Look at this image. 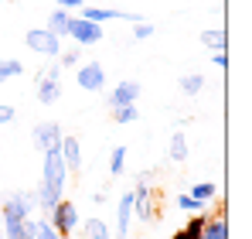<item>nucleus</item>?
<instances>
[{
  "label": "nucleus",
  "instance_id": "1",
  "mask_svg": "<svg viewBox=\"0 0 252 239\" xmlns=\"http://www.w3.org/2000/svg\"><path fill=\"white\" fill-rule=\"evenodd\" d=\"M65 185H68V167L58 151H48L44 154V171H41V188L34 192L38 195V205L44 212H51L58 201L65 199Z\"/></svg>",
  "mask_w": 252,
  "mask_h": 239
},
{
  "label": "nucleus",
  "instance_id": "2",
  "mask_svg": "<svg viewBox=\"0 0 252 239\" xmlns=\"http://www.w3.org/2000/svg\"><path fill=\"white\" fill-rule=\"evenodd\" d=\"M150 178H154V171H143V174L136 178V188H133V215H136L140 222H154V219L160 215L157 195H154V188H150Z\"/></svg>",
  "mask_w": 252,
  "mask_h": 239
},
{
  "label": "nucleus",
  "instance_id": "3",
  "mask_svg": "<svg viewBox=\"0 0 252 239\" xmlns=\"http://www.w3.org/2000/svg\"><path fill=\"white\" fill-rule=\"evenodd\" d=\"M48 226H51L62 239L75 236V233H79V226H82V215H79L75 201H65V199L58 201V205L48 212Z\"/></svg>",
  "mask_w": 252,
  "mask_h": 239
},
{
  "label": "nucleus",
  "instance_id": "4",
  "mask_svg": "<svg viewBox=\"0 0 252 239\" xmlns=\"http://www.w3.org/2000/svg\"><path fill=\"white\" fill-rule=\"evenodd\" d=\"M24 44H28L34 55H44V58H58V55H62V38L51 35L48 28H31V31L24 35Z\"/></svg>",
  "mask_w": 252,
  "mask_h": 239
},
{
  "label": "nucleus",
  "instance_id": "5",
  "mask_svg": "<svg viewBox=\"0 0 252 239\" xmlns=\"http://www.w3.org/2000/svg\"><path fill=\"white\" fill-rule=\"evenodd\" d=\"M34 92H38V103L41 106H55L62 99V65H51L48 72H41Z\"/></svg>",
  "mask_w": 252,
  "mask_h": 239
},
{
  "label": "nucleus",
  "instance_id": "6",
  "mask_svg": "<svg viewBox=\"0 0 252 239\" xmlns=\"http://www.w3.org/2000/svg\"><path fill=\"white\" fill-rule=\"evenodd\" d=\"M65 38H72L79 48H85V44H99V41H102V24H92V21L79 17V14H72L68 35H65Z\"/></svg>",
  "mask_w": 252,
  "mask_h": 239
},
{
  "label": "nucleus",
  "instance_id": "7",
  "mask_svg": "<svg viewBox=\"0 0 252 239\" xmlns=\"http://www.w3.org/2000/svg\"><path fill=\"white\" fill-rule=\"evenodd\" d=\"M75 85H79L82 92H102V85H106V69H102V62H85V65H79Z\"/></svg>",
  "mask_w": 252,
  "mask_h": 239
},
{
  "label": "nucleus",
  "instance_id": "8",
  "mask_svg": "<svg viewBox=\"0 0 252 239\" xmlns=\"http://www.w3.org/2000/svg\"><path fill=\"white\" fill-rule=\"evenodd\" d=\"M62 137H65V133H62V126H58V123H51V120H48V123H38V126L31 130V140H34V147H38L41 154L58 151Z\"/></svg>",
  "mask_w": 252,
  "mask_h": 239
},
{
  "label": "nucleus",
  "instance_id": "9",
  "mask_svg": "<svg viewBox=\"0 0 252 239\" xmlns=\"http://www.w3.org/2000/svg\"><path fill=\"white\" fill-rule=\"evenodd\" d=\"M140 92H143V89H140L136 79H123L113 92H109V106H113V110H116V106H129V103L140 99Z\"/></svg>",
  "mask_w": 252,
  "mask_h": 239
},
{
  "label": "nucleus",
  "instance_id": "10",
  "mask_svg": "<svg viewBox=\"0 0 252 239\" xmlns=\"http://www.w3.org/2000/svg\"><path fill=\"white\" fill-rule=\"evenodd\" d=\"M58 154L65 160V167H68V174L75 171H82V144L75 140V137H62V144H58Z\"/></svg>",
  "mask_w": 252,
  "mask_h": 239
},
{
  "label": "nucleus",
  "instance_id": "11",
  "mask_svg": "<svg viewBox=\"0 0 252 239\" xmlns=\"http://www.w3.org/2000/svg\"><path fill=\"white\" fill-rule=\"evenodd\" d=\"M129 219H133V192H126L123 199L116 201V229H113V239L129 236Z\"/></svg>",
  "mask_w": 252,
  "mask_h": 239
},
{
  "label": "nucleus",
  "instance_id": "12",
  "mask_svg": "<svg viewBox=\"0 0 252 239\" xmlns=\"http://www.w3.org/2000/svg\"><path fill=\"white\" fill-rule=\"evenodd\" d=\"M201 239H228V222H225V208H218L215 215L205 219L201 226Z\"/></svg>",
  "mask_w": 252,
  "mask_h": 239
},
{
  "label": "nucleus",
  "instance_id": "13",
  "mask_svg": "<svg viewBox=\"0 0 252 239\" xmlns=\"http://www.w3.org/2000/svg\"><path fill=\"white\" fill-rule=\"evenodd\" d=\"M68 21H72V14L62 10V7H55V10L48 14V31L58 35V38H65V35H68Z\"/></svg>",
  "mask_w": 252,
  "mask_h": 239
},
{
  "label": "nucleus",
  "instance_id": "14",
  "mask_svg": "<svg viewBox=\"0 0 252 239\" xmlns=\"http://www.w3.org/2000/svg\"><path fill=\"white\" fill-rule=\"evenodd\" d=\"M82 239H113V229L102 219H85L82 222Z\"/></svg>",
  "mask_w": 252,
  "mask_h": 239
},
{
  "label": "nucleus",
  "instance_id": "15",
  "mask_svg": "<svg viewBox=\"0 0 252 239\" xmlns=\"http://www.w3.org/2000/svg\"><path fill=\"white\" fill-rule=\"evenodd\" d=\"M201 44H205L208 51H225V48H228V38H225L221 28H208V31H201Z\"/></svg>",
  "mask_w": 252,
  "mask_h": 239
},
{
  "label": "nucleus",
  "instance_id": "16",
  "mask_svg": "<svg viewBox=\"0 0 252 239\" xmlns=\"http://www.w3.org/2000/svg\"><path fill=\"white\" fill-rule=\"evenodd\" d=\"M167 158L174 160V164H184V160H188V140H184V133H181V130H177V133H174V137H170Z\"/></svg>",
  "mask_w": 252,
  "mask_h": 239
},
{
  "label": "nucleus",
  "instance_id": "17",
  "mask_svg": "<svg viewBox=\"0 0 252 239\" xmlns=\"http://www.w3.org/2000/svg\"><path fill=\"white\" fill-rule=\"evenodd\" d=\"M205 219H208L205 212H194V219H191L181 233H174V239H201V226H205Z\"/></svg>",
  "mask_w": 252,
  "mask_h": 239
},
{
  "label": "nucleus",
  "instance_id": "18",
  "mask_svg": "<svg viewBox=\"0 0 252 239\" xmlns=\"http://www.w3.org/2000/svg\"><path fill=\"white\" fill-rule=\"evenodd\" d=\"M188 195H191V199H198L201 205H208V201L218 195V188H215V181H198V185H194Z\"/></svg>",
  "mask_w": 252,
  "mask_h": 239
},
{
  "label": "nucleus",
  "instance_id": "19",
  "mask_svg": "<svg viewBox=\"0 0 252 239\" xmlns=\"http://www.w3.org/2000/svg\"><path fill=\"white\" fill-rule=\"evenodd\" d=\"M123 167H126V147H123V144H116V147L109 151V174H113V178H120V174H123Z\"/></svg>",
  "mask_w": 252,
  "mask_h": 239
},
{
  "label": "nucleus",
  "instance_id": "20",
  "mask_svg": "<svg viewBox=\"0 0 252 239\" xmlns=\"http://www.w3.org/2000/svg\"><path fill=\"white\" fill-rule=\"evenodd\" d=\"M113 120H116L120 126H129V123H136V120H140V110H136V103H129V106H116V110H113Z\"/></svg>",
  "mask_w": 252,
  "mask_h": 239
},
{
  "label": "nucleus",
  "instance_id": "21",
  "mask_svg": "<svg viewBox=\"0 0 252 239\" xmlns=\"http://www.w3.org/2000/svg\"><path fill=\"white\" fill-rule=\"evenodd\" d=\"M0 76H3V82L21 79V76H24V62H21V58H3V62H0Z\"/></svg>",
  "mask_w": 252,
  "mask_h": 239
},
{
  "label": "nucleus",
  "instance_id": "22",
  "mask_svg": "<svg viewBox=\"0 0 252 239\" xmlns=\"http://www.w3.org/2000/svg\"><path fill=\"white\" fill-rule=\"evenodd\" d=\"M201 89H205V76H198V72L181 79V92H184V96H198Z\"/></svg>",
  "mask_w": 252,
  "mask_h": 239
},
{
  "label": "nucleus",
  "instance_id": "23",
  "mask_svg": "<svg viewBox=\"0 0 252 239\" xmlns=\"http://www.w3.org/2000/svg\"><path fill=\"white\" fill-rule=\"evenodd\" d=\"M154 35H157V24L140 21V24H133V35H129V38L133 41H147V38H154Z\"/></svg>",
  "mask_w": 252,
  "mask_h": 239
},
{
  "label": "nucleus",
  "instance_id": "24",
  "mask_svg": "<svg viewBox=\"0 0 252 239\" xmlns=\"http://www.w3.org/2000/svg\"><path fill=\"white\" fill-rule=\"evenodd\" d=\"M177 208H181V212H205V205L198 199H191V195H181V199H177Z\"/></svg>",
  "mask_w": 252,
  "mask_h": 239
},
{
  "label": "nucleus",
  "instance_id": "25",
  "mask_svg": "<svg viewBox=\"0 0 252 239\" xmlns=\"http://www.w3.org/2000/svg\"><path fill=\"white\" fill-rule=\"evenodd\" d=\"M34 239H62L51 226H48V219H38V229H34Z\"/></svg>",
  "mask_w": 252,
  "mask_h": 239
},
{
  "label": "nucleus",
  "instance_id": "26",
  "mask_svg": "<svg viewBox=\"0 0 252 239\" xmlns=\"http://www.w3.org/2000/svg\"><path fill=\"white\" fill-rule=\"evenodd\" d=\"M58 62H62V65H79V44H75V48H62Z\"/></svg>",
  "mask_w": 252,
  "mask_h": 239
},
{
  "label": "nucleus",
  "instance_id": "27",
  "mask_svg": "<svg viewBox=\"0 0 252 239\" xmlns=\"http://www.w3.org/2000/svg\"><path fill=\"white\" fill-rule=\"evenodd\" d=\"M55 3H58L62 10H68V14H72V10H82L89 0H55Z\"/></svg>",
  "mask_w": 252,
  "mask_h": 239
},
{
  "label": "nucleus",
  "instance_id": "28",
  "mask_svg": "<svg viewBox=\"0 0 252 239\" xmlns=\"http://www.w3.org/2000/svg\"><path fill=\"white\" fill-rule=\"evenodd\" d=\"M14 117H17V110H14V106H7V103H0V126H7Z\"/></svg>",
  "mask_w": 252,
  "mask_h": 239
},
{
  "label": "nucleus",
  "instance_id": "29",
  "mask_svg": "<svg viewBox=\"0 0 252 239\" xmlns=\"http://www.w3.org/2000/svg\"><path fill=\"white\" fill-rule=\"evenodd\" d=\"M211 65L215 69H228V51H211Z\"/></svg>",
  "mask_w": 252,
  "mask_h": 239
},
{
  "label": "nucleus",
  "instance_id": "30",
  "mask_svg": "<svg viewBox=\"0 0 252 239\" xmlns=\"http://www.w3.org/2000/svg\"><path fill=\"white\" fill-rule=\"evenodd\" d=\"M0 219H3V208H0Z\"/></svg>",
  "mask_w": 252,
  "mask_h": 239
},
{
  "label": "nucleus",
  "instance_id": "31",
  "mask_svg": "<svg viewBox=\"0 0 252 239\" xmlns=\"http://www.w3.org/2000/svg\"><path fill=\"white\" fill-rule=\"evenodd\" d=\"M0 239H3V233H0Z\"/></svg>",
  "mask_w": 252,
  "mask_h": 239
},
{
  "label": "nucleus",
  "instance_id": "32",
  "mask_svg": "<svg viewBox=\"0 0 252 239\" xmlns=\"http://www.w3.org/2000/svg\"><path fill=\"white\" fill-rule=\"evenodd\" d=\"M0 82H3V76H0Z\"/></svg>",
  "mask_w": 252,
  "mask_h": 239
}]
</instances>
